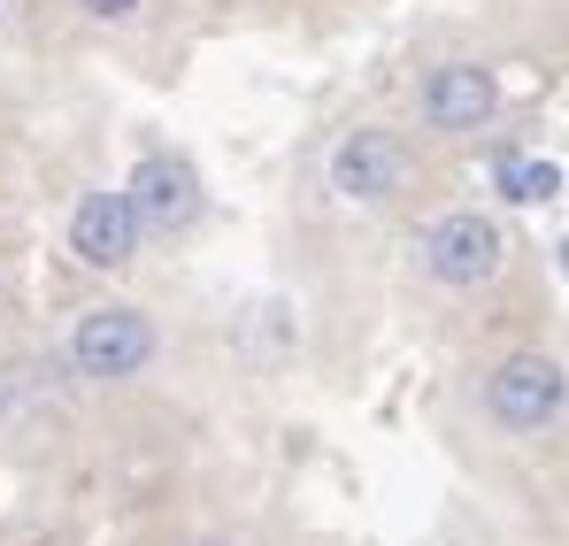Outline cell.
Instances as JSON below:
<instances>
[{"label": "cell", "instance_id": "6da1fadb", "mask_svg": "<svg viewBox=\"0 0 569 546\" xmlns=\"http://www.w3.org/2000/svg\"><path fill=\"white\" fill-rule=\"evenodd\" d=\"M162 355V331H154V316L147 308H131V300H93V308H78V324H70V369L86 377V385H131V377H147Z\"/></svg>", "mask_w": 569, "mask_h": 546}, {"label": "cell", "instance_id": "7a4b0ae2", "mask_svg": "<svg viewBox=\"0 0 569 546\" xmlns=\"http://www.w3.org/2000/svg\"><path fill=\"white\" fill-rule=\"evenodd\" d=\"M569 408V385H562V363L523 347V355H500L485 369V416L508 431V439H547Z\"/></svg>", "mask_w": 569, "mask_h": 546}, {"label": "cell", "instance_id": "3957f363", "mask_svg": "<svg viewBox=\"0 0 569 546\" xmlns=\"http://www.w3.org/2000/svg\"><path fill=\"white\" fill-rule=\"evenodd\" d=\"M416 262H423L431 285H447V292H477V285H492V277L508 270V231L492 216H477V208H447V216L423 224Z\"/></svg>", "mask_w": 569, "mask_h": 546}, {"label": "cell", "instance_id": "277c9868", "mask_svg": "<svg viewBox=\"0 0 569 546\" xmlns=\"http://www.w3.org/2000/svg\"><path fill=\"white\" fill-rule=\"evenodd\" d=\"M323 178H331V192H339L347 208H392V200L408 192V178H416V155H408V139H400V131L355 123V131H339V139H331Z\"/></svg>", "mask_w": 569, "mask_h": 546}, {"label": "cell", "instance_id": "5b68a950", "mask_svg": "<svg viewBox=\"0 0 569 546\" xmlns=\"http://www.w3.org/2000/svg\"><path fill=\"white\" fill-rule=\"evenodd\" d=\"M123 200H131V216H139V231H162V239H178L200 224V208H208V185L192 170V155L178 147H154V155H139L131 162V178H123Z\"/></svg>", "mask_w": 569, "mask_h": 546}, {"label": "cell", "instance_id": "8992f818", "mask_svg": "<svg viewBox=\"0 0 569 546\" xmlns=\"http://www.w3.org/2000/svg\"><path fill=\"white\" fill-rule=\"evenodd\" d=\"M139 239H147V231H139L123 185H93V192L70 200V255H78L86 270H131V262H139Z\"/></svg>", "mask_w": 569, "mask_h": 546}, {"label": "cell", "instance_id": "52a82bcc", "mask_svg": "<svg viewBox=\"0 0 569 546\" xmlns=\"http://www.w3.org/2000/svg\"><path fill=\"white\" fill-rule=\"evenodd\" d=\"M416 116L431 123V131H447V139H470L485 131L492 116H500V70H485V62H439L423 92H416Z\"/></svg>", "mask_w": 569, "mask_h": 546}, {"label": "cell", "instance_id": "ba28073f", "mask_svg": "<svg viewBox=\"0 0 569 546\" xmlns=\"http://www.w3.org/2000/svg\"><path fill=\"white\" fill-rule=\"evenodd\" d=\"M492 185H500V200H516V208H531V200H555V192H562V162H547V155H516V147H500V162H492Z\"/></svg>", "mask_w": 569, "mask_h": 546}, {"label": "cell", "instance_id": "9c48e42d", "mask_svg": "<svg viewBox=\"0 0 569 546\" xmlns=\"http://www.w3.org/2000/svg\"><path fill=\"white\" fill-rule=\"evenodd\" d=\"M78 8H86L93 23H139V16H147V0H78Z\"/></svg>", "mask_w": 569, "mask_h": 546}, {"label": "cell", "instance_id": "30bf717a", "mask_svg": "<svg viewBox=\"0 0 569 546\" xmlns=\"http://www.w3.org/2000/svg\"><path fill=\"white\" fill-rule=\"evenodd\" d=\"M192 546H239V539H223V532H208V539H192Z\"/></svg>", "mask_w": 569, "mask_h": 546}]
</instances>
